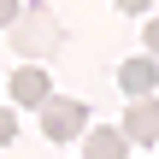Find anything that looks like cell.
Returning a JSON list of instances; mask_svg holds the SVG:
<instances>
[{
	"instance_id": "cell-1",
	"label": "cell",
	"mask_w": 159,
	"mask_h": 159,
	"mask_svg": "<svg viewBox=\"0 0 159 159\" xmlns=\"http://www.w3.org/2000/svg\"><path fill=\"white\" fill-rule=\"evenodd\" d=\"M12 24H18V30H12L18 59H53V53H59V41H65L59 18H53L47 6H18V18H12Z\"/></svg>"
},
{
	"instance_id": "cell-2",
	"label": "cell",
	"mask_w": 159,
	"mask_h": 159,
	"mask_svg": "<svg viewBox=\"0 0 159 159\" xmlns=\"http://www.w3.org/2000/svg\"><path fill=\"white\" fill-rule=\"evenodd\" d=\"M83 130H89V106L83 100H59V94L41 100V136L47 142H77Z\"/></svg>"
},
{
	"instance_id": "cell-3",
	"label": "cell",
	"mask_w": 159,
	"mask_h": 159,
	"mask_svg": "<svg viewBox=\"0 0 159 159\" xmlns=\"http://www.w3.org/2000/svg\"><path fill=\"white\" fill-rule=\"evenodd\" d=\"M124 142H136V148H153L159 142V100L153 94L130 100V112H124Z\"/></svg>"
},
{
	"instance_id": "cell-4",
	"label": "cell",
	"mask_w": 159,
	"mask_h": 159,
	"mask_svg": "<svg viewBox=\"0 0 159 159\" xmlns=\"http://www.w3.org/2000/svg\"><path fill=\"white\" fill-rule=\"evenodd\" d=\"M47 94H53V83H47L41 65H18L12 71V106H41Z\"/></svg>"
},
{
	"instance_id": "cell-5",
	"label": "cell",
	"mask_w": 159,
	"mask_h": 159,
	"mask_svg": "<svg viewBox=\"0 0 159 159\" xmlns=\"http://www.w3.org/2000/svg\"><path fill=\"white\" fill-rule=\"evenodd\" d=\"M118 83H124V94H130V100L153 94V83H159V59H124V65H118Z\"/></svg>"
},
{
	"instance_id": "cell-6",
	"label": "cell",
	"mask_w": 159,
	"mask_h": 159,
	"mask_svg": "<svg viewBox=\"0 0 159 159\" xmlns=\"http://www.w3.org/2000/svg\"><path fill=\"white\" fill-rule=\"evenodd\" d=\"M83 159H130L124 130H83Z\"/></svg>"
},
{
	"instance_id": "cell-7",
	"label": "cell",
	"mask_w": 159,
	"mask_h": 159,
	"mask_svg": "<svg viewBox=\"0 0 159 159\" xmlns=\"http://www.w3.org/2000/svg\"><path fill=\"white\" fill-rule=\"evenodd\" d=\"M18 142V106H0V148Z\"/></svg>"
},
{
	"instance_id": "cell-8",
	"label": "cell",
	"mask_w": 159,
	"mask_h": 159,
	"mask_svg": "<svg viewBox=\"0 0 159 159\" xmlns=\"http://www.w3.org/2000/svg\"><path fill=\"white\" fill-rule=\"evenodd\" d=\"M18 6H24V0H0V30H6V24L18 18Z\"/></svg>"
},
{
	"instance_id": "cell-9",
	"label": "cell",
	"mask_w": 159,
	"mask_h": 159,
	"mask_svg": "<svg viewBox=\"0 0 159 159\" xmlns=\"http://www.w3.org/2000/svg\"><path fill=\"white\" fill-rule=\"evenodd\" d=\"M153 0H118V12H148Z\"/></svg>"
}]
</instances>
